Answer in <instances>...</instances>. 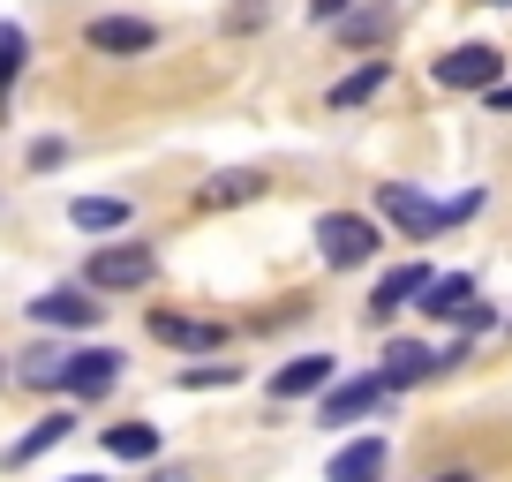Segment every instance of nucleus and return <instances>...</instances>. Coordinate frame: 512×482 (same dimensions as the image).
<instances>
[{"instance_id":"obj_3","label":"nucleus","mask_w":512,"mask_h":482,"mask_svg":"<svg viewBox=\"0 0 512 482\" xmlns=\"http://www.w3.org/2000/svg\"><path fill=\"white\" fill-rule=\"evenodd\" d=\"M377 219H362V211H324L317 219V257L332 264V272H362L369 257H377Z\"/></svg>"},{"instance_id":"obj_8","label":"nucleus","mask_w":512,"mask_h":482,"mask_svg":"<svg viewBox=\"0 0 512 482\" xmlns=\"http://www.w3.org/2000/svg\"><path fill=\"white\" fill-rule=\"evenodd\" d=\"M332 377H339L332 354H294L272 370V400H317V392H332Z\"/></svg>"},{"instance_id":"obj_27","label":"nucleus","mask_w":512,"mask_h":482,"mask_svg":"<svg viewBox=\"0 0 512 482\" xmlns=\"http://www.w3.org/2000/svg\"><path fill=\"white\" fill-rule=\"evenodd\" d=\"M437 482H482V475H437Z\"/></svg>"},{"instance_id":"obj_26","label":"nucleus","mask_w":512,"mask_h":482,"mask_svg":"<svg viewBox=\"0 0 512 482\" xmlns=\"http://www.w3.org/2000/svg\"><path fill=\"white\" fill-rule=\"evenodd\" d=\"M482 98H490V113H512V83H490Z\"/></svg>"},{"instance_id":"obj_18","label":"nucleus","mask_w":512,"mask_h":482,"mask_svg":"<svg viewBox=\"0 0 512 482\" xmlns=\"http://www.w3.org/2000/svg\"><path fill=\"white\" fill-rule=\"evenodd\" d=\"M106 452H113V460H151V452H159V430H151V422H113Z\"/></svg>"},{"instance_id":"obj_29","label":"nucleus","mask_w":512,"mask_h":482,"mask_svg":"<svg viewBox=\"0 0 512 482\" xmlns=\"http://www.w3.org/2000/svg\"><path fill=\"white\" fill-rule=\"evenodd\" d=\"M68 482H98V475H68Z\"/></svg>"},{"instance_id":"obj_13","label":"nucleus","mask_w":512,"mask_h":482,"mask_svg":"<svg viewBox=\"0 0 512 482\" xmlns=\"http://www.w3.org/2000/svg\"><path fill=\"white\" fill-rule=\"evenodd\" d=\"M68 430H76V415H68V407H53V415H38V422H31V430H23V437H16V445L0 452V467H31V460H38V452H53V445H61V437H68Z\"/></svg>"},{"instance_id":"obj_16","label":"nucleus","mask_w":512,"mask_h":482,"mask_svg":"<svg viewBox=\"0 0 512 482\" xmlns=\"http://www.w3.org/2000/svg\"><path fill=\"white\" fill-rule=\"evenodd\" d=\"M68 219H76L83 234H121V226H128V204H121V196H76V204H68Z\"/></svg>"},{"instance_id":"obj_2","label":"nucleus","mask_w":512,"mask_h":482,"mask_svg":"<svg viewBox=\"0 0 512 482\" xmlns=\"http://www.w3.org/2000/svg\"><path fill=\"white\" fill-rule=\"evenodd\" d=\"M151 272H159V257H151L144 241H106L83 264V287L91 294H136V287H151Z\"/></svg>"},{"instance_id":"obj_15","label":"nucleus","mask_w":512,"mask_h":482,"mask_svg":"<svg viewBox=\"0 0 512 482\" xmlns=\"http://www.w3.org/2000/svg\"><path fill=\"white\" fill-rule=\"evenodd\" d=\"M384 475V437H354V445L332 452V467H324V482H377Z\"/></svg>"},{"instance_id":"obj_14","label":"nucleus","mask_w":512,"mask_h":482,"mask_svg":"<svg viewBox=\"0 0 512 482\" xmlns=\"http://www.w3.org/2000/svg\"><path fill=\"white\" fill-rule=\"evenodd\" d=\"M467 302H475V279H467V272H430V287L415 294V309H422V317H437V324H452Z\"/></svg>"},{"instance_id":"obj_20","label":"nucleus","mask_w":512,"mask_h":482,"mask_svg":"<svg viewBox=\"0 0 512 482\" xmlns=\"http://www.w3.org/2000/svg\"><path fill=\"white\" fill-rule=\"evenodd\" d=\"M174 385L181 392H226V385H241V370H234V362H196V370H181Z\"/></svg>"},{"instance_id":"obj_17","label":"nucleus","mask_w":512,"mask_h":482,"mask_svg":"<svg viewBox=\"0 0 512 482\" xmlns=\"http://www.w3.org/2000/svg\"><path fill=\"white\" fill-rule=\"evenodd\" d=\"M384 83H392V68L369 61V68H354V76H339V83H332V106H339V113H347V106H369Z\"/></svg>"},{"instance_id":"obj_21","label":"nucleus","mask_w":512,"mask_h":482,"mask_svg":"<svg viewBox=\"0 0 512 482\" xmlns=\"http://www.w3.org/2000/svg\"><path fill=\"white\" fill-rule=\"evenodd\" d=\"M23 385H38V392H61V377H68V354H23Z\"/></svg>"},{"instance_id":"obj_25","label":"nucleus","mask_w":512,"mask_h":482,"mask_svg":"<svg viewBox=\"0 0 512 482\" xmlns=\"http://www.w3.org/2000/svg\"><path fill=\"white\" fill-rule=\"evenodd\" d=\"M347 8H354V0H309V16H317V23H339Z\"/></svg>"},{"instance_id":"obj_9","label":"nucleus","mask_w":512,"mask_h":482,"mask_svg":"<svg viewBox=\"0 0 512 482\" xmlns=\"http://www.w3.org/2000/svg\"><path fill=\"white\" fill-rule=\"evenodd\" d=\"M113 377H121V354H113V347H76V354H68L61 392H68V400H98V392H113Z\"/></svg>"},{"instance_id":"obj_19","label":"nucleus","mask_w":512,"mask_h":482,"mask_svg":"<svg viewBox=\"0 0 512 482\" xmlns=\"http://www.w3.org/2000/svg\"><path fill=\"white\" fill-rule=\"evenodd\" d=\"M23 61H31V38H23L16 23H0V98H8V83L23 76Z\"/></svg>"},{"instance_id":"obj_28","label":"nucleus","mask_w":512,"mask_h":482,"mask_svg":"<svg viewBox=\"0 0 512 482\" xmlns=\"http://www.w3.org/2000/svg\"><path fill=\"white\" fill-rule=\"evenodd\" d=\"M475 8H512V0H475Z\"/></svg>"},{"instance_id":"obj_24","label":"nucleus","mask_w":512,"mask_h":482,"mask_svg":"<svg viewBox=\"0 0 512 482\" xmlns=\"http://www.w3.org/2000/svg\"><path fill=\"white\" fill-rule=\"evenodd\" d=\"M31 166H38V174H53V166H61V144H53V136H46V144H31Z\"/></svg>"},{"instance_id":"obj_6","label":"nucleus","mask_w":512,"mask_h":482,"mask_svg":"<svg viewBox=\"0 0 512 482\" xmlns=\"http://www.w3.org/2000/svg\"><path fill=\"white\" fill-rule=\"evenodd\" d=\"M497 76H505V53L497 46H452L445 61H437V83H445V91H490Z\"/></svg>"},{"instance_id":"obj_23","label":"nucleus","mask_w":512,"mask_h":482,"mask_svg":"<svg viewBox=\"0 0 512 482\" xmlns=\"http://www.w3.org/2000/svg\"><path fill=\"white\" fill-rule=\"evenodd\" d=\"M384 31H392V16H369V8H362V16H354V8L339 16V38H347V46H362V38H384Z\"/></svg>"},{"instance_id":"obj_4","label":"nucleus","mask_w":512,"mask_h":482,"mask_svg":"<svg viewBox=\"0 0 512 482\" xmlns=\"http://www.w3.org/2000/svg\"><path fill=\"white\" fill-rule=\"evenodd\" d=\"M317 422H324V430H347V422H362V415H377V407L384 400H392V385H384V377L377 370H369V377H354V385H332V392H317Z\"/></svg>"},{"instance_id":"obj_22","label":"nucleus","mask_w":512,"mask_h":482,"mask_svg":"<svg viewBox=\"0 0 512 482\" xmlns=\"http://www.w3.org/2000/svg\"><path fill=\"white\" fill-rule=\"evenodd\" d=\"M256 189H264V181H256V174H219V181H211V189H204V204H211V211H219V204H249Z\"/></svg>"},{"instance_id":"obj_1","label":"nucleus","mask_w":512,"mask_h":482,"mask_svg":"<svg viewBox=\"0 0 512 482\" xmlns=\"http://www.w3.org/2000/svg\"><path fill=\"white\" fill-rule=\"evenodd\" d=\"M475 204H482V189L452 196V204H430V196H422V189H407V181H384V189H377V211H384L392 226H400L407 241H430V234H445V226H452V219H467Z\"/></svg>"},{"instance_id":"obj_10","label":"nucleus","mask_w":512,"mask_h":482,"mask_svg":"<svg viewBox=\"0 0 512 482\" xmlns=\"http://www.w3.org/2000/svg\"><path fill=\"white\" fill-rule=\"evenodd\" d=\"M83 38H91V53H113V61H128V53H151V46H159V31H151L144 16H98Z\"/></svg>"},{"instance_id":"obj_12","label":"nucleus","mask_w":512,"mask_h":482,"mask_svg":"<svg viewBox=\"0 0 512 482\" xmlns=\"http://www.w3.org/2000/svg\"><path fill=\"white\" fill-rule=\"evenodd\" d=\"M430 370H445V354H430L422 339H392V347H384V370H377V377H384L392 392H407V385H422Z\"/></svg>"},{"instance_id":"obj_11","label":"nucleus","mask_w":512,"mask_h":482,"mask_svg":"<svg viewBox=\"0 0 512 482\" xmlns=\"http://www.w3.org/2000/svg\"><path fill=\"white\" fill-rule=\"evenodd\" d=\"M422 287H430V264H392V272H384L377 287H369V324H384L392 309H407Z\"/></svg>"},{"instance_id":"obj_5","label":"nucleus","mask_w":512,"mask_h":482,"mask_svg":"<svg viewBox=\"0 0 512 482\" xmlns=\"http://www.w3.org/2000/svg\"><path fill=\"white\" fill-rule=\"evenodd\" d=\"M98 317H106V302L91 287H53L31 302V324H46V332H91Z\"/></svg>"},{"instance_id":"obj_7","label":"nucleus","mask_w":512,"mask_h":482,"mask_svg":"<svg viewBox=\"0 0 512 482\" xmlns=\"http://www.w3.org/2000/svg\"><path fill=\"white\" fill-rule=\"evenodd\" d=\"M151 339L174 354H219L226 347V324H204V317H174V309H151Z\"/></svg>"}]
</instances>
